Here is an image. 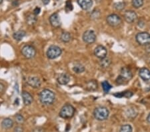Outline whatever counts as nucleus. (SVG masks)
Masks as SVG:
<instances>
[{
	"instance_id": "obj_19",
	"label": "nucleus",
	"mask_w": 150,
	"mask_h": 132,
	"mask_svg": "<svg viewBox=\"0 0 150 132\" xmlns=\"http://www.w3.org/2000/svg\"><path fill=\"white\" fill-rule=\"evenodd\" d=\"M14 125V122L10 118H5L2 121L1 127L5 129H8L12 128Z\"/></svg>"
},
{
	"instance_id": "obj_27",
	"label": "nucleus",
	"mask_w": 150,
	"mask_h": 132,
	"mask_svg": "<svg viewBox=\"0 0 150 132\" xmlns=\"http://www.w3.org/2000/svg\"><path fill=\"white\" fill-rule=\"evenodd\" d=\"M125 7V2L121 1V2H117V3H115L114 4V8L116 10L121 11L124 9V8Z\"/></svg>"
},
{
	"instance_id": "obj_18",
	"label": "nucleus",
	"mask_w": 150,
	"mask_h": 132,
	"mask_svg": "<svg viewBox=\"0 0 150 132\" xmlns=\"http://www.w3.org/2000/svg\"><path fill=\"white\" fill-rule=\"evenodd\" d=\"M97 89V83L95 80H90L86 83V90L90 92H94Z\"/></svg>"
},
{
	"instance_id": "obj_7",
	"label": "nucleus",
	"mask_w": 150,
	"mask_h": 132,
	"mask_svg": "<svg viewBox=\"0 0 150 132\" xmlns=\"http://www.w3.org/2000/svg\"><path fill=\"white\" fill-rule=\"evenodd\" d=\"M107 23L111 27H117L121 23V18L117 14H110L106 18Z\"/></svg>"
},
{
	"instance_id": "obj_36",
	"label": "nucleus",
	"mask_w": 150,
	"mask_h": 132,
	"mask_svg": "<svg viewBox=\"0 0 150 132\" xmlns=\"http://www.w3.org/2000/svg\"><path fill=\"white\" fill-rule=\"evenodd\" d=\"M4 90H5V86H4L3 83H0V94L3 93L4 92Z\"/></svg>"
},
{
	"instance_id": "obj_35",
	"label": "nucleus",
	"mask_w": 150,
	"mask_h": 132,
	"mask_svg": "<svg viewBox=\"0 0 150 132\" xmlns=\"http://www.w3.org/2000/svg\"><path fill=\"white\" fill-rule=\"evenodd\" d=\"M14 132H23V129L20 126H17L14 129Z\"/></svg>"
},
{
	"instance_id": "obj_26",
	"label": "nucleus",
	"mask_w": 150,
	"mask_h": 132,
	"mask_svg": "<svg viewBox=\"0 0 150 132\" xmlns=\"http://www.w3.org/2000/svg\"><path fill=\"white\" fill-rule=\"evenodd\" d=\"M133 129L132 127L129 124L123 125L119 129V132H132Z\"/></svg>"
},
{
	"instance_id": "obj_16",
	"label": "nucleus",
	"mask_w": 150,
	"mask_h": 132,
	"mask_svg": "<svg viewBox=\"0 0 150 132\" xmlns=\"http://www.w3.org/2000/svg\"><path fill=\"white\" fill-rule=\"evenodd\" d=\"M21 96H22L23 103L25 105H31L32 102H33V96L29 92H26V91H23V92H22V94H21Z\"/></svg>"
},
{
	"instance_id": "obj_33",
	"label": "nucleus",
	"mask_w": 150,
	"mask_h": 132,
	"mask_svg": "<svg viewBox=\"0 0 150 132\" xmlns=\"http://www.w3.org/2000/svg\"><path fill=\"white\" fill-rule=\"evenodd\" d=\"M73 10V5L71 1H67L66 4V10L67 12H69Z\"/></svg>"
},
{
	"instance_id": "obj_14",
	"label": "nucleus",
	"mask_w": 150,
	"mask_h": 132,
	"mask_svg": "<svg viewBox=\"0 0 150 132\" xmlns=\"http://www.w3.org/2000/svg\"><path fill=\"white\" fill-rule=\"evenodd\" d=\"M27 83L33 88H39L41 86L42 82L38 77H29L27 79Z\"/></svg>"
},
{
	"instance_id": "obj_32",
	"label": "nucleus",
	"mask_w": 150,
	"mask_h": 132,
	"mask_svg": "<svg viewBox=\"0 0 150 132\" xmlns=\"http://www.w3.org/2000/svg\"><path fill=\"white\" fill-rule=\"evenodd\" d=\"M15 118H16V121L18 123H23L25 122L24 118H23L21 114H17L16 116H15Z\"/></svg>"
},
{
	"instance_id": "obj_22",
	"label": "nucleus",
	"mask_w": 150,
	"mask_h": 132,
	"mask_svg": "<svg viewBox=\"0 0 150 132\" xmlns=\"http://www.w3.org/2000/svg\"><path fill=\"white\" fill-rule=\"evenodd\" d=\"M73 71L75 73H82L85 71V67L80 63H76L73 67Z\"/></svg>"
},
{
	"instance_id": "obj_10",
	"label": "nucleus",
	"mask_w": 150,
	"mask_h": 132,
	"mask_svg": "<svg viewBox=\"0 0 150 132\" xmlns=\"http://www.w3.org/2000/svg\"><path fill=\"white\" fill-rule=\"evenodd\" d=\"M119 76L122 79H123V80L126 82L132 79V77H133V73H132V71L129 68H127V67H124V68H121Z\"/></svg>"
},
{
	"instance_id": "obj_20",
	"label": "nucleus",
	"mask_w": 150,
	"mask_h": 132,
	"mask_svg": "<svg viewBox=\"0 0 150 132\" xmlns=\"http://www.w3.org/2000/svg\"><path fill=\"white\" fill-rule=\"evenodd\" d=\"M26 36V32L23 30H19L16 32H15L13 35L14 40H16V41H21L22 40L24 37Z\"/></svg>"
},
{
	"instance_id": "obj_41",
	"label": "nucleus",
	"mask_w": 150,
	"mask_h": 132,
	"mask_svg": "<svg viewBox=\"0 0 150 132\" xmlns=\"http://www.w3.org/2000/svg\"><path fill=\"white\" fill-rule=\"evenodd\" d=\"M56 1H59V0H56Z\"/></svg>"
},
{
	"instance_id": "obj_9",
	"label": "nucleus",
	"mask_w": 150,
	"mask_h": 132,
	"mask_svg": "<svg viewBox=\"0 0 150 132\" xmlns=\"http://www.w3.org/2000/svg\"><path fill=\"white\" fill-rule=\"evenodd\" d=\"M107 49L103 45H98L94 49V55L100 60L105 58L106 56H107Z\"/></svg>"
},
{
	"instance_id": "obj_30",
	"label": "nucleus",
	"mask_w": 150,
	"mask_h": 132,
	"mask_svg": "<svg viewBox=\"0 0 150 132\" xmlns=\"http://www.w3.org/2000/svg\"><path fill=\"white\" fill-rule=\"evenodd\" d=\"M100 11L99 10H93L92 14H91V18L93 19H99L100 17Z\"/></svg>"
},
{
	"instance_id": "obj_6",
	"label": "nucleus",
	"mask_w": 150,
	"mask_h": 132,
	"mask_svg": "<svg viewBox=\"0 0 150 132\" xmlns=\"http://www.w3.org/2000/svg\"><path fill=\"white\" fill-rule=\"evenodd\" d=\"M21 52L26 59H32L36 55V49L32 45H25L22 47Z\"/></svg>"
},
{
	"instance_id": "obj_40",
	"label": "nucleus",
	"mask_w": 150,
	"mask_h": 132,
	"mask_svg": "<svg viewBox=\"0 0 150 132\" xmlns=\"http://www.w3.org/2000/svg\"><path fill=\"white\" fill-rule=\"evenodd\" d=\"M8 1H12V0H8Z\"/></svg>"
},
{
	"instance_id": "obj_2",
	"label": "nucleus",
	"mask_w": 150,
	"mask_h": 132,
	"mask_svg": "<svg viewBox=\"0 0 150 132\" xmlns=\"http://www.w3.org/2000/svg\"><path fill=\"white\" fill-rule=\"evenodd\" d=\"M110 111L107 107L99 106L94 109L93 111V116L94 118L98 121H104L108 118Z\"/></svg>"
},
{
	"instance_id": "obj_39",
	"label": "nucleus",
	"mask_w": 150,
	"mask_h": 132,
	"mask_svg": "<svg viewBox=\"0 0 150 132\" xmlns=\"http://www.w3.org/2000/svg\"><path fill=\"white\" fill-rule=\"evenodd\" d=\"M2 2H3V0H0V5L2 3Z\"/></svg>"
},
{
	"instance_id": "obj_3",
	"label": "nucleus",
	"mask_w": 150,
	"mask_h": 132,
	"mask_svg": "<svg viewBox=\"0 0 150 132\" xmlns=\"http://www.w3.org/2000/svg\"><path fill=\"white\" fill-rule=\"evenodd\" d=\"M75 114V108L70 104L64 105L60 111V116L64 119H69L72 118Z\"/></svg>"
},
{
	"instance_id": "obj_21",
	"label": "nucleus",
	"mask_w": 150,
	"mask_h": 132,
	"mask_svg": "<svg viewBox=\"0 0 150 132\" xmlns=\"http://www.w3.org/2000/svg\"><path fill=\"white\" fill-rule=\"evenodd\" d=\"M37 20H38V19H37V17H36V15L34 14L28 15L27 18H26V22H27V23L29 25H35L37 22Z\"/></svg>"
},
{
	"instance_id": "obj_12",
	"label": "nucleus",
	"mask_w": 150,
	"mask_h": 132,
	"mask_svg": "<svg viewBox=\"0 0 150 132\" xmlns=\"http://www.w3.org/2000/svg\"><path fill=\"white\" fill-rule=\"evenodd\" d=\"M49 23L53 27L58 28L61 26L62 23H61L60 17L58 13H55L49 17Z\"/></svg>"
},
{
	"instance_id": "obj_25",
	"label": "nucleus",
	"mask_w": 150,
	"mask_h": 132,
	"mask_svg": "<svg viewBox=\"0 0 150 132\" xmlns=\"http://www.w3.org/2000/svg\"><path fill=\"white\" fill-rule=\"evenodd\" d=\"M101 86L102 88H103V92L108 94V93L110 92L111 89H112V85H110V83L107 81H104L101 83Z\"/></svg>"
},
{
	"instance_id": "obj_34",
	"label": "nucleus",
	"mask_w": 150,
	"mask_h": 132,
	"mask_svg": "<svg viewBox=\"0 0 150 132\" xmlns=\"http://www.w3.org/2000/svg\"><path fill=\"white\" fill-rule=\"evenodd\" d=\"M40 12H41V9H40V8H38V7H36V8L34 9V13H33V14L36 15V16H38V14H40Z\"/></svg>"
},
{
	"instance_id": "obj_31",
	"label": "nucleus",
	"mask_w": 150,
	"mask_h": 132,
	"mask_svg": "<svg viewBox=\"0 0 150 132\" xmlns=\"http://www.w3.org/2000/svg\"><path fill=\"white\" fill-rule=\"evenodd\" d=\"M126 114H127V116L129 117V118H134L137 116V113L136 112V111H135V109H127Z\"/></svg>"
},
{
	"instance_id": "obj_15",
	"label": "nucleus",
	"mask_w": 150,
	"mask_h": 132,
	"mask_svg": "<svg viewBox=\"0 0 150 132\" xmlns=\"http://www.w3.org/2000/svg\"><path fill=\"white\" fill-rule=\"evenodd\" d=\"M77 3L82 10H88L92 7L93 1L92 0H77Z\"/></svg>"
},
{
	"instance_id": "obj_23",
	"label": "nucleus",
	"mask_w": 150,
	"mask_h": 132,
	"mask_svg": "<svg viewBox=\"0 0 150 132\" xmlns=\"http://www.w3.org/2000/svg\"><path fill=\"white\" fill-rule=\"evenodd\" d=\"M60 39L64 43H68L70 42L71 40V34L69 33V32H67V31L63 32V33L62 34V35H61V36H60Z\"/></svg>"
},
{
	"instance_id": "obj_11",
	"label": "nucleus",
	"mask_w": 150,
	"mask_h": 132,
	"mask_svg": "<svg viewBox=\"0 0 150 132\" xmlns=\"http://www.w3.org/2000/svg\"><path fill=\"white\" fill-rule=\"evenodd\" d=\"M123 18H124L126 22L132 23L136 21L137 18H138V16H137L136 13L134 11L127 10L123 14Z\"/></svg>"
},
{
	"instance_id": "obj_17",
	"label": "nucleus",
	"mask_w": 150,
	"mask_h": 132,
	"mask_svg": "<svg viewBox=\"0 0 150 132\" xmlns=\"http://www.w3.org/2000/svg\"><path fill=\"white\" fill-rule=\"evenodd\" d=\"M70 77L66 73H62L58 77V82L60 85H67L69 82Z\"/></svg>"
},
{
	"instance_id": "obj_37",
	"label": "nucleus",
	"mask_w": 150,
	"mask_h": 132,
	"mask_svg": "<svg viewBox=\"0 0 150 132\" xmlns=\"http://www.w3.org/2000/svg\"><path fill=\"white\" fill-rule=\"evenodd\" d=\"M42 1L44 5H47V4L49 3L50 0H42Z\"/></svg>"
},
{
	"instance_id": "obj_38",
	"label": "nucleus",
	"mask_w": 150,
	"mask_h": 132,
	"mask_svg": "<svg viewBox=\"0 0 150 132\" xmlns=\"http://www.w3.org/2000/svg\"><path fill=\"white\" fill-rule=\"evenodd\" d=\"M147 122H148L150 124V113L149 114V115L147 117Z\"/></svg>"
},
{
	"instance_id": "obj_8",
	"label": "nucleus",
	"mask_w": 150,
	"mask_h": 132,
	"mask_svg": "<svg viewBox=\"0 0 150 132\" xmlns=\"http://www.w3.org/2000/svg\"><path fill=\"white\" fill-rule=\"evenodd\" d=\"M82 39H83L84 42L86 44H93L96 40V35H95V33L93 30H87L83 34Z\"/></svg>"
},
{
	"instance_id": "obj_24",
	"label": "nucleus",
	"mask_w": 150,
	"mask_h": 132,
	"mask_svg": "<svg viewBox=\"0 0 150 132\" xmlns=\"http://www.w3.org/2000/svg\"><path fill=\"white\" fill-rule=\"evenodd\" d=\"M111 64V60L109 58H103L99 62V66L102 68H107Z\"/></svg>"
},
{
	"instance_id": "obj_13",
	"label": "nucleus",
	"mask_w": 150,
	"mask_h": 132,
	"mask_svg": "<svg viewBox=\"0 0 150 132\" xmlns=\"http://www.w3.org/2000/svg\"><path fill=\"white\" fill-rule=\"evenodd\" d=\"M139 75L143 81L145 82L150 81V70L149 69L145 68H141L139 71Z\"/></svg>"
},
{
	"instance_id": "obj_5",
	"label": "nucleus",
	"mask_w": 150,
	"mask_h": 132,
	"mask_svg": "<svg viewBox=\"0 0 150 132\" xmlns=\"http://www.w3.org/2000/svg\"><path fill=\"white\" fill-rule=\"evenodd\" d=\"M136 42L140 45H150V34L147 32H140L136 36Z\"/></svg>"
},
{
	"instance_id": "obj_1",
	"label": "nucleus",
	"mask_w": 150,
	"mask_h": 132,
	"mask_svg": "<svg viewBox=\"0 0 150 132\" xmlns=\"http://www.w3.org/2000/svg\"><path fill=\"white\" fill-rule=\"evenodd\" d=\"M55 94L52 91L45 89L42 91L40 94V100L43 105H51L55 101Z\"/></svg>"
},
{
	"instance_id": "obj_4",
	"label": "nucleus",
	"mask_w": 150,
	"mask_h": 132,
	"mask_svg": "<svg viewBox=\"0 0 150 132\" xmlns=\"http://www.w3.org/2000/svg\"><path fill=\"white\" fill-rule=\"evenodd\" d=\"M62 53V50L59 46L52 45L49 47L47 51V57L50 60H54L60 57Z\"/></svg>"
},
{
	"instance_id": "obj_28",
	"label": "nucleus",
	"mask_w": 150,
	"mask_h": 132,
	"mask_svg": "<svg viewBox=\"0 0 150 132\" xmlns=\"http://www.w3.org/2000/svg\"><path fill=\"white\" fill-rule=\"evenodd\" d=\"M144 3V0H132V5L135 8H140L142 7Z\"/></svg>"
},
{
	"instance_id": "obj_29",
	"label": "nucleus",
	"mask_w": 150,
	"mask_h": 132,
	"mask_svg": "<svg viewBox=\"0 0 150 132\" xmlns=\"http://www.w3.org/2000/svg\"><path fill=\"white\" fill-rule=\"evenodd\" d=\"M132 95H133V94H132V92H125L123 93H117V94H114V96L117 97H127V98H129V97L132 96Z\"/></svg>"
}]
</instances>
